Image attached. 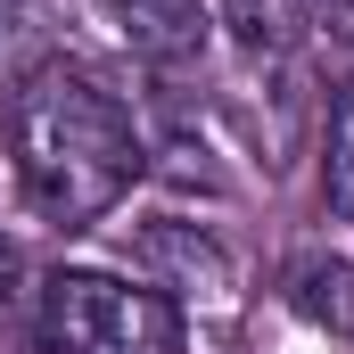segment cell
I'll list each match as a JSON object with an SVG mask.
<instances>
[{
	"label": "cell",
	"mask_w": 354,
	"mask_h": 354,
	"mask_svg": "<svg viewBox=\"0 0 354 354\" xmlns=\"http://www.w3.org/2000/svg\"><path fill=\"white\" fill-rule=\"evenodd\" d=\"M8 165H17V189L41 223L91 231L132 198V181L149 165V140H140L132 107L91 66L41 58L8 91Z\"/></svg>",
	"instance_id": "obj_1"
},
{
	"label": "cell",
	"mask_w": 354,
	"mask_h": 354,
	"mask_svg": "<svg viewBox=\"0 0 354 354\" xmlns=\"http://www.w3.org/2000/svg\"><path fill=\"white\" fill-rule=\"evenodd\" d=\"M41 354H181L189 313L149 280L115 272H41V313H33Z\"/></svg>",
	"instance_id": "obj_2"
},
{
	"label": "cell",
	"mask_w": 354,
	"mask_h": 354,
	"mask_svg": "<svg viewBox=\"0 0 354 354\" xmlns=\"http://www.w3.org/2000/svg\"><path fill=\"white\" fill-rule=\"evenodd\" d=\"M99 8V25L132 50V58H149V66H189L198 50H206V0H91Z\"/></svg>",
	"instance_id": "obj_3"
},
{
	"label": "cell",
	"mask_w": 354,
	"mask_h": 354,
	"mask_svg": "<svg viewBox=\"0 0 354 354\" xmlns=\"http://www.w3.org/2000/svg\"><path fill=\"white\" fill-rule=\"evenodd\" d=\"M140 264H157L149 288H165L174 305L189 297V288H198V297H223V288H231V256H223L198 223H157V231L140 239Z\"/></svg>",
	"instance_id": "obj_4"
},
{
	"label": "cell",
	"mask_w": 354,
	"mask_h": 354,
	"mask_svg": "<svg viewBox=\"0 0 354 354\" xmlns=\"http://www.w3.org/2000/svg\"><path fill=\"white\" fill-rule=\"evenodd\" d=\"M322 17H330V0H223V33H231L248 58H264V66L297 58Z\"/></svg>",
	"instance_id": "obj_5"
},
{
	"label": "cell",
	"mask_w": 354,
	"mask_h": 354,
	"mask_svg": "<svg viewBox=\"0 0 354 354\" xmlns=\"http://www.w3.org/2000/svg\"><path fill=\"white\" fill-rule=\"evenodd\" d=\"M288 305H297L305 322H322L330 338L354 346V264L346 256H305V264L288 272Z\"/></svg>",
	"instance_id": "obj_6"
},
{
	"label": "cell",
	"mask_w": 354,
	"mask_h": 354,
	"mask_svg": "<svg viewBox=\"0 0 354 354\" xmlns=\"http://www.w3.org/2000/svg\"><path fill=\"white\" fill-rule=\"evenodd\" d=\"M322 206H330L338 223H354V66H346V83H338V99H330V140H322Z\"/></svg>",
	"instance_id": "obj_7"
},
{
	"label": "cell",
	"mask_w": 354,
	"mask_h": 354,
	"mask_svg": "<svg viewBox=\"0 0 354 354\" xmlns=\"http://www.w3.org/2000/svg\"><path fill=\"white\" fill-rule=\"evenodd\" d=\"M17 280H25V256H17V248L0 239V322L17 313V322L33 330V313H41V288H17Z\"/></svg>",
	"instance_id": "obj_8"
},
{
	"label": "cell",
	"mask_w": 354,
	"mask_h": 354,
	"mask_svg": "<svg viewBox=\"0 0 354 354\" xmlns=\"http://www.w3.org/2000/svg\"><path fill=\"white\" fill-rule=\"evenodd\" d=\"M330 8H346V17H354V0H330Z\"/></svg>",
	"instance_id": "obj_9"
}]
</instances>
